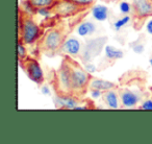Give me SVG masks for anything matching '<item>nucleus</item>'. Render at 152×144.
<instances>
[{
  "instance_id": "obj_1",
  "label": "nucleus",
  "mask_w": 152,
  "mask_h": 144,
  "mask_svg": "<svg viewBox=\"0 0 152 144\" xmlns=\"http://www.w3.org/2000/svg\"><path fill=\"white\" fill-rule=\"evenodd\" d=\"M64 61L66 62L68 69H69L73 94L80 98V96L85 95L89 89L92 75L86 70V68H83L80 64L77 63L73 57L65 55Z\"/></svg>"
},
{
  "instance_id": "obj_2",
  "label": "nucleus",
  "mask_w": 152,
  "mask_h": 144,
  "mask_svg": "<svg viewBox=\"0 0 152 144\" xmlns=\"http://www.w3.org/2000/svg\"><path fill=\"white\" fill-rule=\"evenodd\" d=\"M67 38V30L65 28L61 26H52L40 38L38 48L40 52L52 57L59 52Z\"/></svg>"
},
{
  "instance_id": "obj_3",
  "label": "nucleus",
  "mask_w": 152,
  "mask_h": 144,
  "mask_svg": "<svg viewBox=\"0 0 152 144\" xmlns=\"http://www.w3.org/2000/svg\"><path fill=\"white\" fill-rule=\"evenodd\" d=\"M42 37V29L32 19L31 15L19 10L18 20V40L25 45H31L36 43Z\"/></svg>"
},
{
  "instance_id": "obj_4",
  "label": "nucleus",
  "mask_w": 152,
  "mask_h": 144,
  "mask_svg": "<svg viewBox=\"0 0 152 144\" xmlns=\"http://www.w3.org/2000/svg\"><path fill=\"white\" fill-rule=\"evenodd\" d=\"M137 86L134 89L127 87V85H125V84L118 87L117 91H118L119 97H120L121 108H137V104H141L145 99L143 88L139 89Z\"/></svg>"
},
{
  "instance_id": "obj_5",
  "label": "nucleus",
  "mask_w": 152,
  "mask_h": 144,
  "mask_svg": "<svg viewBox=\"0 0 152 144\" xmlns=\"http://www.w3.org/2000/svg\"><path fill=\"white\" fill-rule=\"evenodd\" d=\"M53 86H54L56 94H59V95H74L69 69H68L67 64L64 60L59 69L55 71L54 73Z\"/></svg>"
},
{
  "instance_id": "obj_6",
  "label": "nucleus",
  "mask_w": 152,
  "mask_h": 144,
  "mask_svg": "<svg viewBox=\"0 0 152 144\" xmlns=\"http://www.w3.org/2000/svg\"><path fill=\"white\" fill-rule=\"evenodd\" d=\"M108 39L106 37H98V38L89 40L83 45V53L80 55V60L85 63H91L96 57L101 53L102 49L106 46Z\"/></svg>"
},
{
  "instance_id": "obj_7",
  "label": "nucleus",
  "mask_w": 152,
  "mask_h": 144,
  "mask_svg": "<svg viewBox=\"0 0 152 144\" xmlns=\"http://www.w3.org/2000/svg\"><path fill=\"white\" fill-rule=\"evenodd\" d=\"M50 10L54 17L69 18L78 15L79 13H83L85 10L88 9L79 7L70 0H56L54 4L50 7Z\"/></svg>"
},
{
  "instance_id": "obj_8",
  "label": "nucleus",
  "mask_w": 152,
  "mask_h": 144,
  "mask_svg": "<svg viewBox=\"0 0 152 144\" xmlns=\"http://www.w3.org/2000/svg\"><path fill=\"white\" fill-rule=\"evenodd\" d=\"M132 18L135 28L139 29L143 22L152 16V0H132Z\"/></svg>"
},
{
  "instance_id": "obj_9",
  "label": "nucleus",
  "mask_w": 152,
  "mask_h": 144,
  "mask_svg": "<svg viewBox=\"0 0 152 144\" xmlns=\"http://www.w3.org/2000/svg\"><path fill=\"white\" fill-rule=\"evenodd\" d=\"M19 65L23 68L24 72L29 77V79H31L38 85H42L44 83V72H43L39 62L34 57H27L22 62H19Z\"/></svg>"
},
{
  "instance_id": "obj_10",
  "label": "nucleus",
  "mask_w": 152,
  "mask_h": 144,
  "mask_svg": "<svg viewBox=\"0 0 152 144\" xmlns=\"http://www.w3.org/2000/svg\"><path fill=\"white\" fill-rule=\"evenodd\" d=\"M83 42L76 37H68L64 42L59 52L64 55H68L73 59H80L83 49Z\"/></svg>"
},
{
  "instance_id": "obj_11",
  "label": "nucleus",
  "mask_w": 152,
  "mask_h": 144,
  "mask_svg": "<svg viewBox=\"0 0 152 144\" xmlns=\"http://www.w3.org/2000/svg\"><path fill=\"white\" fill-rule=\"evenodd\" d=\"M80 98L75 95H59L56 94L54 97L55 108L61 110H74L78 106Z\"/></svg>"
},
{
  "instance_id": "obj_12",
  "label": "nucleus",
  "mask_w": 152,
  "mask_h": 144,
  "mask_svg": "<svg viewBox=\"0 0 152 144\" xmlns=\"http://www.w3.org/2000/svg\"><path fill=\"white\" fill-rule=\"evenodd\" d=\"M102 98V101L104 102L107 108L110 109H119L121 108L120 107V97H119V94H118V91L117 89H112V90H107V91L103 92L101 96Z\"/></svg>"
},
{
  "instance_id": "obj_13",
  "label": "nucleus",
  "mask_w": 152,
  "mask_h": 144,
  "mask_svg": "<svg viewBox=\"0 0 152 144\" xmlns=\"http://www.w3.org/2000/svg\"><path fill=\"white\" fill-rule=\"evenodd\" d=\"M118 87L119 86L117 84L105 81V79H96V77H92L89 85V89L99 90L101 92H105L107 90H112V89H118Z\"/></svg>"
},
{
  "instance_id": "obj_14",
  "label": "nucleus",
  "mask_w": 152,
  "mask_h": 144,
  "mask_svg": "<svg viewBox=\"0 0 152 144\" xmlns=\"http://www.w3.org/2000/svg\"><path fill=\"white\" fill-rule=\"evenodd\" d=\"M91 13L93 15L94 19L97 21H105L110 17V10L107 7L103 4H96L91 7Z\"/></svg>"
},
{
  "instance_id": "obj_15",
  "label": "nucleus",
  "mask_w": 152,
  "mask_h": 144,
  "mask_svg": "<svg viewBox=\"0 0 152 144\" xmlns=\"http://www.w3.org/2000/svg\"><path fill=\"white\" fill-rule=\"evenodd\" d=\"M97 29V26L92 21H83L78 26H77V34L80 37H88L94 35Z\"/></svg>"
},
{
  "instance_id": "obj_16",
  "label": "nucleus",
  "mask_w": 152,
  "mask_h": 144,
  "mask_svg": "<svg viewBox=\"0 0 152 144\" xmlns=\"http://www.w3.org/2000/svg\"><path fill=\"white\" fill-rule=\"evenodd\" d=\"M104 53H105V57L110 62H116L124 57V53L121 49L112 45H106L104 47Z\"/></svg>"
},
{
  "instance_id": "obj_17",
  "label": "nucleus",
  "mask_w": 152,
  "mask_h": 144,
  "mask_svg": "<svg viewBox=\"0 0 152 144\" xmlns=\"http://www.w3.org/2000/svg\"><path fill=\"white\" fill-rule=\"evenodd\" d=\"M56 0H26V2L34 9V13L37 10L43 7H51L55 3Z\"/></svg>"
},
{
  "instance_id": "obj_18",
  "label": "nucleus",
  "mask_w": 152,
  "mask_h": 144,
  "mask_svg": "<svg viewBox=\"0 0 152 144\" xmlns=\"http://www.w3.org/2000/svg\"><path fill=\"white\" fill-rule=\"evenodd\" d=\"M130 21H131L130 16H129V15H124L123 17L117 19L116 21L113 23V28H114L115 30H117V32H119V30H121L123 27H125V26H126Z\"/></svg>"
},
{
  "instance_id": "obj_19",
  "label": "nucleus",
  "mask_w": 152,
  "mask_h": 144,
  "mask_svg": "<svg viewBox=\"0 0 152 144\" xmlns=\"http://www.w3.org/2000/svg\"><path fill=\"white\" fill-rule=\"evenodd\" d=\"M18 61L19 62H22L23 60H25L26 57H28L27 54V49L25 47V44L21 41L18 40Z\"/></svg>"
},
{
  "instance_id": "obj_20",
  "label": "nucleus",
  "mask_w": 152,
  "mask_h": 144,
  "mask_svg": "<svg viewBox=\"0 0 152 144\" xmlns=\"http://www.w3.org/2000/svg\"><path fill=\"white\" fill-rule=\"evenodd\" d=\"M119 9L123 15H129L132 12V4L128 3L127 1H121L119 4Z\"/></svg>"
},
{
  "instance_id": "obj_21",
  "label": "nucleus",
  "mask_w": 152,
  "mask_h": 144,
  "mask_svg": "<svg viewBox=\"0 0 152 144\" xmlns=\"http://www.w3.org/2000/svg\"><path fill=\"white\" fill-rule=\"evenodd\" d=\"M72 2H74L75 4L79 5L81 7H86V9H90L92 7V5L94 4L96 0H70Z\"/></svg>"
},
{
  "instance_id": "obj_22",
  "label": "nucleus",
  "mask_w": 152,
  "mask_h": 144,
  "mask_svg": "<svg viewBox=\"0 0 152 144\" xmlns=\"http://www.w3.org/2000/svg\"><path fill=\"white\" fill-rule=\"evenodd\" d=\"M137 109L140 110H148V111H152V97H148L146 99H144L141 102L140 107H137Z\"/></svg>"
},
{
  "instance_id": "obj_23",
  "label": "nucleus",
  "mask_w": 152,
  "mask_h": 144,
  "mask_svg": "<svg viewBox=\"0 0 152 144\" xmlns=\"http://www.w3.org/2000/svg\"><path fill=\"white\" fill-rule=\"evenodd\" d=\"M134 45H132V50L134 51L135 53H137V54H141V53L144 52V50H145V44L142 42H135L133 43Z\"/></svg>"
},
{
  "instance_id": "obj_24",
  "label": "nucleus",
  "mask_w": 152,
  "mask_h": 144,
  "mask_svg": "<svg viewBox=\"0 0 152 144\" xmlns=\"http://www.w3.org/2000/svg\"><path fill=\"white\" fill-rule=\"evenodd\" d=\"M90 91H91V95L93 98H99L102 96V94H103V92L99 91V90H95V89H90Z\"/></svg>"
},
{
  "instance_id": "obj_25",
  "label": "nucleus",
  "mask_w": 152,
  "mask_h": 144,
  "mask_svg": "<svg viewBox=\"0 0 152 144\" xmlns=\"http://www.w3.org/2000/svg\"><path fill=\"white\" fill-rule=\"evenodd\" d=\"M41 92H42V94H44V95H49V94H50V89H49L48 86L43 85L42 87H41Z\"/></svg>"
},
{
  "instance_id": "obj_26",
  "label": "nucleus",
  "mask_w": 152,
  "mask_h": 144,
  "mask_svg": "<svg viewBox=\"0 0 152 144\" xmlns=\"http://www.w3.org/2000/svg\"><path fill=\"white\" fill-rule=\"evenodd\" d=\"M85 68H86V69H88V70H90V71H92V72L96 71L95 66L92 65V62H91V63H85Z\"/></svg>"
},
{
  "instance_id": "obj_27",
  "label": "nucleus",
  "mask_w": 152,
  "mask_h": 144,
  "mask_svg": "<svg viewBox=\"0 0 152 144\" xmlns=\"http://www.w3.org/2000/svg\"><path fill=\"white\" fill-rule=\"evenodd\" d=\"M146 29H147V32L150 35H152V19L150 21H148L147 25H146Z\"/></svg>"
},
{
  "instance_id": "obj_28",
  "label": "nucleus",
  "mask_w": 152,
  "mask_h": 144,
  "mask_svg": "<svg viewBox=\"0 0 152 144\" xmlns=\"http://www.w3.org/2000/svg\"><path fill=\"white\" fill-rule=\"evenodd\" d=\"M103 1H106V2H118L121 0H103Z\"/></svg>"
},
{
  "instance_id": "obj_29",
  "label": "nucleus",
  "mask_w": 152,
  "mask_h": 144,
  "mask_svg": "<svg viewBox=\"0 0 152 144\" xmlns=\"http://www.w3.org/2000/svg\"><path fill=\"white\" fill-rule=\"evenodd\" d=\"M149 64H150V66L152 67V55L150 57V59H149Z\"/></svg>"
},
{
  "instance_id": "obj_30",
  "label": "nucleus",
  "mask_w": 152,
  "mask_h": 144,
  "mask_svg": "<svg viewBox=\"0 0 152 144\" xmlns=\"http://www.w3.org/2000/svg\"><path fill=\"white\" fill-rule=\"evenodd\" d=\"M150 91H151V93H152V86L150 87Z\"/></svg>"
}]
</instances>
